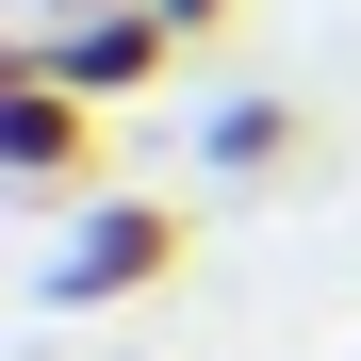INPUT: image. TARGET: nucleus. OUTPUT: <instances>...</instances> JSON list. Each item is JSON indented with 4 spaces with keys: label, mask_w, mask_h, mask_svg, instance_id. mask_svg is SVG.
I'll return each instance as SVG.
<instances>
[{
    "label": "nucleus",
    "mask_w": 361,
    "mask_h": 361,
    "mask_svg": "<svg viewBox=\"0 0 361 361\" xmlns=\"http://www.w3.org/2000/svg\"><path fill=\"white\" fill-rule=\"evenodd\" d=\"M0 66H33V82H66V99H99V115H132V99L180 66V17H164V0H33V33L0 49Z\"/></svg>",
    "instance_id": "nucleus-1"
},
{
    "label": "nucleus",
    "mask_w": 361,
    "mask_h": 361,
    "mask_svg": "<svg viewBox=\"0 0 361 361\" xmlns=\"http://www.w3.org/2000/svg\"><path fill=\"white\" fill-rule=\"evenodd\" d=\"M180 279V214L164 197H66V247L33 263L49 312H115V295H164Z\"/></svg>",
    "instance_id": "nucleus-2"
},
{
    "label": "nucleus",
    "mask_w": 361,
    "mask_h": 361,
    "mask_svg": "<svg viewBox=\"0 0 361 361\" xmlns=\"http://www.w3.org/2000/svg\"><path fill=\"white\" fill-rule=\"evenodd\" d=\"M0 180H17V197H99V99L0 66Z\"/></svg>",
    "instance_id": "nucleus-3"
},
{
    "label": "nucleus",
    "mask_w": 361,
    "mask_h": 361,
    "mask_svg": "<svg viewBox=\"0 0 361 361\" xmlns=\"http://www.w3.org/2000/svg\"><path fill=\"white\" fill-rule=\"evenodd\" d=\"M295 148H312V132H295V99H230L214 132H197L214 180H295Z\"/></svg>",
    "instance_id": "nucleus-4"
},
{
    "label": "nucleus",
    "mask_w": 361,
    "mask_h": 361,
    "mask_svg": "<svg viewBox=\"0 0 361 361\" xmlns=\"http://www.w3.org/2000/svg\"><path fill=\"white\" fill-rule=\"evenodd\" d=\"M164 17H180V49H214V33H230V0H164Z\"/></svg>",
    "instance_id": "nucleus-5"
}]
</instances>
